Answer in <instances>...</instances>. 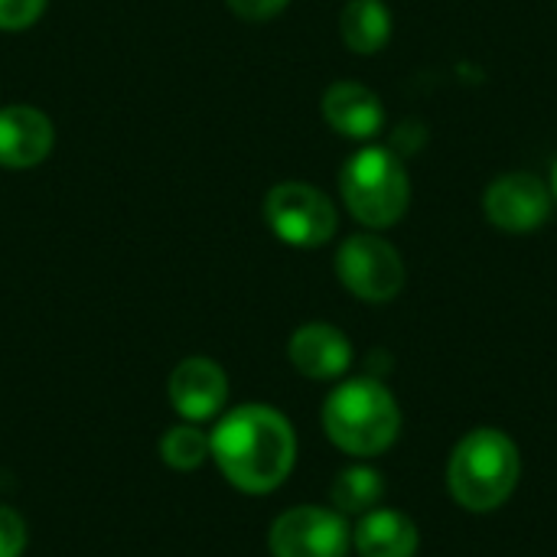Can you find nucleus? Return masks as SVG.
<instances>
[{"label": "nucleus", "mask_w": 557, "mask_h": 557, "mask_svg": "<svg viewBox=\"0 0 557 557\" xmlns=\"http://www.w3.org/2000/svg\"><path fill=\"white\" fill-rule=\"evenodd\" d=\"M212 460L222 476L251 496L274 493L294 470L297 437L290 421L268 405H242L212 431Z\"/></svg>", "instance_id": "obj_1"}, {"label": "nucleus", "mask_w": 557, "mask_h": 557, "mask_svg": "<svg viewBox=\"0 0 557 557\" xmlns=\"http://www.w3.org/2000/svg\"><path fill=\"white\" fill-rule=\"evenodd\" d=\"M323 428L339 450L352 457H375L395 444L401 411L379 379H349L326 398Z\"/></svg>", "instance_id": "obj_2"}, {"label": "nucleus", "mask_w": 557, "mask_h": 557, "mask_svg": "<svg viewBox=\"0 0 557 557\" xmlns=\"http://www.w3.org/2000/svg\"><path fill=\"white\" fill-rule=\"evenodd\" d=\"M516 483H519V450L503 431L480 428L454 447L447 467V486L463 509L493 512L512 496Z\"/></svg>", "instance_id": "obj_3"}, {"label": "nucleus", "mask_w": 557, "mask_h": 557, "mask_svg": "<svg viewBox=\"0 0 557 557\" xmlns=\"http://www.w3.org/2000/svg\"><path fill=\"white\" fill-rule=\"evenodd\" d=\"M346 209L366 228H392L411 202V183L401 157L388 147H362L339 173Z\"/></svg>", "instance_id": "obj_4"}, {"label": "nucleus", "mask_w": 557, "mask_h": 557, "mask_svg": "<svg viewBox=\"0 0 557 557\" xmlns=\"http://www.w3.org/2000/svg\"><path fill=\"white\" fill-rule=\"evenodd\" d=\"M264 222L268 228L294 248H320L336 235V206L326 193L310 183H277L264 196Z\"/></svg>", "instance_id": "obj_5"}, {"label": "nucleus", "mask_w": 557, "mask_h": 557, "mask_svg": "<svg viewBox=\"0 0 557 557\" xmlns=\"http://www.w3.org/2000/svg\"><path fill=\"white\" fill-rule=\"evenodd\" d=\"M336 274L349 294L369 304H385L405 287V261L382 235H349L336 251Z\"/></svg>", "instance_id": "obj_6"}, {"label": "nucleus", "mask_w": 557, "mask_h": 557, "mask_svg": "<svg viewBox=\"0 0 557 557\" xmlns=\"http://www.w3.org/2000/svg\"><path fill=\"white\" fill-rule=\"evenodd\" d=\"M349 542L346 519L320 506H297L271 525L274 557H346Z\"/></svg>", "instance_id": "obj_7"}, {"label": "nucleus", "mask_w": 557, "mask_h": 557, "mask_svg": "<svg viewBox=\"0 0 557 557\" xmlns=\"http://www.w3.org/2000/svg\"><path fill=\"white\" fill-rule=\"evenodd\" d=\"M555 209L552 189L532 173H503L483 193L486 219L509 235H529L548 222Z\"/></svg>", "instance_id": "obj_8"}, {"label": "nucleus", "mask_w": 557, "mask_h": 557, "mask_svg": "<svg viewBox=\"0 0 557 557\" xmlns=\"http://www.w3.org/2000/svg\"><path fill=\"white\" fill-rule=\"evenodd\" d=\"M55 144L52 121L33 104L0 108V166L29 170L39 166Z\"/></svg>", "instance_id": "obj_9"}, {"label": "nucleus", "mask_w": 557, "mask_h": 557, "mask_svg": "<svg viewBox=\"0 0 557 557\" xmlns=\"http://www.w3.org/2000/svg\"><path fill=\"white\" fill-rule=\"evenodd\" d=\"M228 398V379L219 362L193 356L183 359L170 375V401L186 421H206L222 411Z\"/></svg>", "instance_id": "obj_10"}, {"label": "nucleus", "mask_w": 557, "mask_h": 557, "mask_svg": "<svg viewBox=\"0 0 557 557\" xmlns=\"http://www.w3.org/2000/svg\"><path fill=\"white\" fill-rule=\"evenodd\" d=\"M287 356L294 362V369L313 382H330L339 379L349 362H352V346L349 339L330 326V323H307L290 336Z\"/></svg>", "instance_id": "obj_11"}, {"label": "nucleus", "mask_w": 557, "mask_h": 557, "mask_svg": "<svg viewBox=\"0 0 557 557\" xmlns=\"http://www.w3.org/2000/svg\"><path fill=\"white\" fill-rule=\"evenodd\" d=\"M323 117L343 137L372 140L385 124V108L372 88L359 82H336L323 95Z\"/></svg>", "instance_id": "obj_12"}, {"label": "nucleus", "mask_w": 557, "mask_h": 557, "mask_svg": "<svg viewBox=\"0 0 557 557\" xmlns=\"http://www.w3.org/2000/svg\"><path fill=\"white\" fill-rule=\"evenodd\" d=\"M356 552L362 557H414L418 552V529L408 516L392 509H372L359 522Z\"/></svg>", "instance_id": "obj_13"}, {"label": "nucleus", "mask_w": 557, "mask_h": 557, "mask_svg": "<svg viewBox=\"0 0 557 557\" xmlns=\"http://www.w3.org/2000/svg\"><path fill=\"white\" fill-rule=\"evenodd\" d=\"M339 33L356 55H375L392 39V13L382 0H349L339 13Z\"/></svg>", "instance_id": "obj_14"}, {"label": "nucleus", "mask_w": 557, "mask_h": 557, "mask_svg": "<svg viewBox=\"0 0 557 557\" xmlns=\"http://www.w3.org/2000/svg\"><path fill=\"white\" fill-rule=\"evenodd\" d=\"M385 486L382 476L372 467H349L333 483V506L346 516H366L379 506Z\"/></svg>", "instance_id": "obj_15"}, {"label": "nucleus", "mask_w": 557, "mask_h": 557, "mask_svg": "<svg viewBox=\"0 0 557 557\" xmlns=\"http://www.w3.org/2000/svg\"><path fill=\"white\" fill-rule=\"evenodd\" d=\"M160 454L173 470H196L212 454V444H209V434L199 431L196 424H176L163 434Z\"/></svg>", "instance_id": "obj_16"}, {"label": "nucleus", "mask_w": 557, "mask_h": 557, "mask_svg": "<svg viewBox=\"0 0 557 557\" xmlns=\"http://www.w3.org/2000/svg\"><path fill=\"white\" fill-rule=\"evenodd\" d=\"M46 10V0H0V29L20 33L33 26Z\"/></svg>", "instance_id": "obj_17"}, {"label": "nucleus", "mask_w": 557, "mask_h": 557, "mask_svg": "<svg viewBox=\"0 0 557 557\" xmlns=\"http://www.w3.org/2000/svg\"><path fill=\"white\" fill-rule=\"evenodd\" d=\"M23 548H26V522L10 506H0V557H20Z\"/></svg>", "instance_id": "obj_18"}, {"label": "nucleus", "mask_w": 557, "mask_h": 557, "mask_svg": "<svg viewBox=\"0 0 557 557\" xmlns=\"http://www.w3.org/2000/svg\"><path fill=\"white\" fill-rule=\"evenodd\" d=\"M228 10L248 23H264V20H274L277 13L287 10L290 0H225Z\"/></svg>", "instance_id": "obj_19"}, {"label": "nucleus", "mask_w": 557, "mask_h": 557, "mask_svg": "<svg viewBox=\"0 0 557 557\" xmlns=\"http://www.w3.org/2000/svg\"><path fill=\"white\" fill-rule=\"evenodd\" d=\"M552 196L557 199V160H555V170H552Z\"/></svg>", "instance_id": "obj_20"}]
</instances>
